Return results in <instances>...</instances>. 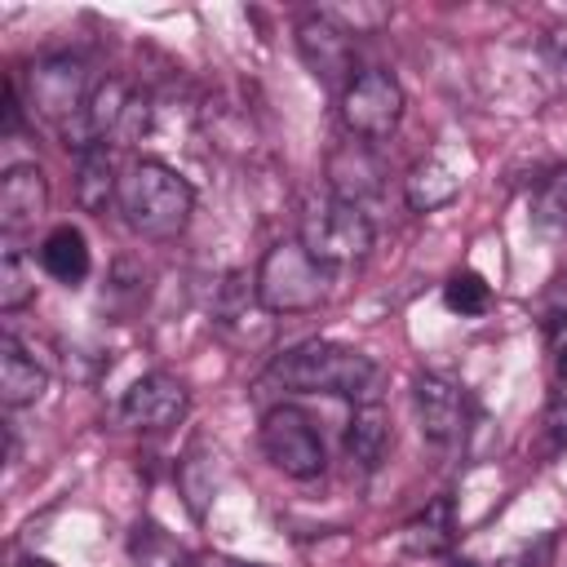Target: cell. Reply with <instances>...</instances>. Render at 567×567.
Masks as SVG:
<instances>
[{"mask_svg":"<svg viewBox=\"0 0 567 567\" xmlns=\"http://www.w3.org/2000/svg\"><path fill=\"white\" fill-rule=\"evenodd\" d=\"M266 381L297 390V394H332V399H354V403H377L381 372L377 363L341 341H301L284 350L270 368Z\"/></svg>","mask_w":567,"mask_h":567,"instance_id":"cell-1","label":"cell"},{"mask_svg":"<svg viewBox=\"0 0 567 567\" xmlns=\"http://www.w3.org/2000/svg\"><path fill=\"white\" fill-rule=\"evenodd\" d=\"M120 213L133 235L173 239L186 230L195 213V186L159 159H133L120 173Z\"/></svg>","mask_w":567,"mask_h":567,"instance_id":"cell-2","label":"cell"},{"mask_svg":"<svg viewBox=\"0 0 567 567\" xmlns=\"http://www.w3.org/2000/svg\"><path fill=\"white\" fill-rule=\"evenodd\" d=\"M328 284H332V270L319 266L301 248V239L270 244L252 275V292L266 315H306L328 297Z\"/></svg>","mask_w":567,"mask_h":567,"instance_id":"cell-3","label":"cell"},{"mask_svg":"<svg viewBox=\"0 0 567 567\" xmlns=\"http://www.w3.org/2000/svg\"><path fill=\"white\" fill-rule=\"evenodd\" d=\"M301 248L328 266V270H341V266H354L372 252V221L363 213V204H350V199H337V195H315L301 213Z\"/></svg>","mask_w":567,"mask_h":567,"instance_id":"cell-4","label":"cell"},{"mask_svg":"<svg viewBox=\"0 0 567 567\" xmlns=\"http://www.w3.org/2000/svg\"><path fill=\"white\" fill-rule=\"evenodd\" d=\"M403 120V84L385 66H363L346 89H341V124L359 142H381L399 128Z\"/></svg>","mask_w":567,"mask_h":567,"instance_id":"cell-5","label":"cell"},{"mask_svg":"<svg viewBox=\"0 0 567 567\" xmlns=\"http://www.w3.org/2000/svg\"><path fill=\"white\" fill-rule=\"evenodd\" d=\"M261 452L288 478H319L328 465V452H323V439H319L310 412H301L292 403H279L261 416Z\"/></svg>","mask_w":567,"mask_h":567,"instance_id":"cell-6","label":"cell"},{"mask_svg":"<svg viewBox=\"0 0 567 567\" xmlns=\"http://www.w3.org/2000/svg\"><path fill=\"white\" fill-rule=\"evenodd\" d=\"M186 412H190V394H186V385H182L177 377H168V372H146V377H137V381L120 394V403H115V421H120L124 430H142V434H164V430L182 425Z\"/></svg>","mask_w":567,"mask_h":567,"instance_id":"cell-7","label":"cell"},{"mask_svg":"<svg viewBox=\"0 0 567 567\" xmlns=\"http://www.w3.org/2000/svg\"><path fill=\"white\" fill-rule=\"evenodd\" d=\"M27 93H31V106L49 120H58L62 128L71 120L84 115L89 106V75H84V62L71 58V53H49L40 62H31L27 71Z\"/></svg>","mask_w":567,"mask_h":567,"instance_id":"cell-8","label":"cell"},{"mask_svg":"<svg viewBox=\"0 0 567 567\" xmlns=\"http://www.w3.org/2000/svg\"><path fill=\"white\" fill-rule=\"evenodd\" d=\"M412 408H416V425H421V439L430 447H456L465 434H470V399L456 381L439 377V372H425L416 377L412 385Z\"/></svg>","mask_w":567,"mask_h":567,"instance_id":"cell-9","label":"cell"},{"mask_svg":"<svg viewBox=\"0 0 567 567\" xmlns=\"http://www.w3.org/2000/svg\"><path fill=\"white\" fill-rule=\"evenodd\" d=\"M297 49H301V62L310 66V75L323 80L328 89H346L359 75L350 35L323 13H310V18L297 22Z\"/></svg>","mask_w":567,"mask_h":567,"instance_id":"cell-10","label":"cell"},{"mask_svg":"<svg viewBox=\"0 0 567 567\" xmlns=\"http://www.w3.org/2000/svg\"><path fill=\"white\" fill-rule=\"evenodd\" d=\"M49 213V177L40 164H13L0 177V226L4 235H27Z\"/></svg>","mask_w":567,"mask_h":567,"instance_id":"cell-11","label":"cell"},{"mask_svg":"<svg viewBox=\"0 0 567 567\" xmlns=\"http://www.w3.org/2000/svg\"><path fill=\"white\" fill-rule=\"evenodd\" d=\"M328 186L337 199H350V204H363L368 195L381 190V159L372 155L368 142H346L328 155Z\"/></svg>","mask_w":567,"mask_h":567,"instance_id":"cell-12","label":"cell"},{"mask_svg":"<svg viewBox=\"0 0 567 567\" xmlns=\"http://www.w3.org/2000/svg\"><path fill=\"white\" fill-rule=\"evenodd\" d=\"M390 447H394V425H390L381 399H377V403H354V416H350V425H346V456H350L359 470L372 474V470L385 465Z\"/></svg>","mask_w":567,"mask_h":567,"instance_id":"cell-13","label":"cell"},{"mask_svg":"<svg viewBox=\"0 0 567 567\" xmlns=\"http://www.w3.org/2000/svg\"><path fill=\"white\" fill-rule=\"evenodd\" d=\"M75 199L93 217H102L111 204H120V173H115V155H111L106 142L80 151V159H75Z\"/></svg>","mask_w":567,"mask_h":567,"instance_id":"cell-14","label":"cell"},{"mask_svg":"<svg viewBox=\"0 0 567 567\" xmlns=\"http://www.w3.org/2000/svg\"><path fill=\"white\" fill-rule=\"evenodd\" d=\"M456 540V509H452V496H434L425 501V509H416L408 523H403V549L416 554V558H439L447 554Z\"/></svg>","mask_w":567,"mask_h":567,"instance_id":"cell-15","label":"cell"},{"mask_svg":"<svg viewBox=\"0 0 567 567\" xmlns=\"http://www.w3.org/2000/svg\"><path fill=\"white\" fill-rule=\"evenodd\" d=\"M49 385V372L13 341V337H0V399L4 408H27L44 394Z\"/></svg>","mask_w":567,"mask_h":567,"instance_id":"cell-16","label":"cell"},{"mask_svg":"<svg viewBox=\"0 0 567 567\" xmlns=\"http://www.w3.org/2000/svg\"><path fill=\"white\" fill-rule=\"evenodd\" d=\"M40 266H44L58 284H66V288L84 284V275H89V266H93L84 230H80V226H53V230L44 235V244H40Z\"/></svg>","mask_w":567,"mask_h":567,"instance_id":"cell-17","label":"cell"},{"mask_svg":"<svg viewBox=\"0 0 567 567\" xmlns=\"http://www.w3.org/2000/svg\"><path fill=\"white\" fill-rule=\"evenodd\" d=\"M128 558H133V567H195L190 549L168 527H159L151 518L133 523V532H128Z\"/></svg>","mask_w":567,"mask_h":567,"instance_id":"cell-18","label":"cell"},{"mask_svg":"<svg viewBox=\"0 0 567 567\" xmlns=\"http://www.w3.org/2000/svg\"><path fill=\"white\" fill-rule=\"evenodd\" d=\"M403 190H408V204H412L416 213H430V208H443V204L456 199L461 177H456L452 164H443L439 155H430V159H421V164L408 173Z\"/></svg>","mask_w":567,"mask_h":567,"instance_id":"cell-19","label":"cell"},{"mask_svg":"<svg viewBox=\"0 0 567 567\" xmlns=\"http://www.w3.org/2000/svg\"><path fill=\"white\" fill-rule=\"evenodd\" d=\"M443 306L461 319H478L492 310V284L478 275V270H456L447 284H443Z\"/></svg>","mask_w":567,"mask_h":567,"instance_id":"cell-20","label":"cell"},{"mask_svg":"<svg viewBox=\"0 0 567 567\" xmlns=\"http://www.w3.org/2000/svg\"><path fill=\"white\" fill-rule=\"evenodd\" d=\"M35 297V275L22 257V248H4L0 252V310H22Z\"/></svg>","mask_w":567,"mask_h":567,"instance_id":"cell-21","label":"cell"},{"mask_svg":"<svg viewBox=\"0 0 567 567\" xmlns=\"http://www.w3.org/2000/svg\"><path fill=\"white\" fill-rule=\"evenodd\" d=\"M549 554H554V532H540L536 540H527L523 549H514L501 567H549Z\"/></svg>","mask_w":567,"mask_h":567,"instance_id":"cell-22","label":"cell"},{"mask_svg":"<svg viewBox=\"0 0 567 567\" xmlns=\"http://www.w3.org/2000/svg\"><path fill=\"white\" fill-rule=\"evenodd\" d=\"M536 226H567V186H554L536 199Z\"/></svg>","mask_w":567,"mask_h":567,"instance_id":"cell-23","label":"cell"},{"mask_svg":"<svg viewBox=\"0 0 567 567\" xmlns=\"http://www.w3.org/2000/svg\"><path fill=\"white\" fill-rule=\"evenodd\" d=\"M0 128H4L9 137L22 128V97H18V84H13V80L4 84V124H0Z\"/></svg>","mask_w":567,"mask_h":567,"instance_id":"cell-24","label":"cell"},{"mask_svg":"<svg viewBox=\"0 0 567 567\" xmlns=\"http://www.w3.org/2000/svg\"><path fill=\"white\" fill-rule=\"evenodd\" d=\"M554 372H558V381L567 385V323L554 332Z\"/></svg>","mask_w":567,"mask_h":567,"instance_id":"cell-25","label":"cell"},{"mask_svg":"<svg viewBox=\"0 0 567 567\" xmlns=\"http://www.w3.org/2000/svg\"><path fill=\"white\" fill-rule=\"evenodd\" d=\"M195 567H261V563H239V558H221V554H213V558H195Z\"/></svg>","mask_w":567,"mask_h":567,"instance_id":"cell-26","label":"cell"},{"mask_svg":"<svg viewBox=\"0 0 567 567\" xmlns=\"http://www.w3.org/2000/svg\"><path fill=\"white\" fill-rule=\"evenodd\" d=\"M18 567H58V563H53V558H35V554H31V558H22Z\"/></svg>","mask_w":567,"mask_h":567,"instance_id":"cell-27","label":"cell"},{"mask_svg":"<svg viewBox=\"0 0 567 567\" xmlns=\"http://www.w3.org/2000/svg\"><path fill=\"white\" fill-rule=\"evenodd\" d=\"M452 567H478V563H474V558H456Z\"/></svg>","mask_w":567,"mask_h":567,"instance_id":"cell-28","label":"cell"}]
</instances>
